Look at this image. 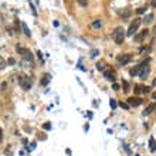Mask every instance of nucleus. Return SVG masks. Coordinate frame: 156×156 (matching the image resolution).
Masks as SVG:
<instances>
[{
  "label": "nucleus",
  "mask_w": 156,
  "mask_h": 156,
  "mask_svg": "<svg viewBox=\"0 0 156 156\" xmlns=\"http://www.w3.org/2000/svg\"><path fill=\"white\" fill-rule=\"evenodd\" d=\"M105 63L104 61H99V63H97V70H99V71H104L105 70Z\"/></svg>",
  "instance_id": "nucleus-16"
},
{
  "label": "nucleus",
  "mask_w": 156,
  "mask_h": 156,
  "mask_svg": "<svg viewBox=\"0 0 156 156\" xmlns=\"http://www.w3.org/2000/svg\"><path fill=\"white\" fill-rule=\"evenodd\" d=\"M135 94H140V92H143V85H135Z\"/></svg>",
  "instance_id": "nucleus-17"
},
{
  "label": "nucleus",
  "mask_w": 156,
  "mask_h": 156,
  "mask_svg": "<svg viewBox=\"0 0 156 156\" xmlns=\"http://www.w3.org/2000/svg\"><path fill=\"white\" fill-rule=\"evenodd\" d=\"M112 38L115 40L116 44H122L123 43V38H125V30L122 27H116L112 33Z\"/></svg>",
  "instance_id": "nucleus-1"
},
{
  "label": "nucleus",
  "mask_w": 156,
  "mask_h": 156,
  "mask_svg": "<svg viewBox=\"0 0 156 156\" xmlns=\"http://www.w3.org/2000/svg\"><path fill=\"white\" fill-rule=\"evenodd\" d=\"M1 140H3V132H1V128H0V143H1Z\"/></svg>",
  "instance_id": "nucleus-28"
},
{
  "label": "nucleus",
  "mask_w": 156,
  "mask_h": 156,
  "mask_svg": "<svg viewBox=\"0 0 156 156\" xmlns=\"http://www.w3.org/2000/svg\"><path fill=\"white\" fill-rule=\"evenodd\" d=\"M50 80H51V75L50 74H44V77L41 78V85H47L50 82Z\"/></svg>",
  "instance_id": "nucleus-11"
},
{
  "label": "nucleus",
  "mask_w": 156,
  "mask_h": 156,
  "mask_svg": "<svg viewBox=\"0 0 156 156\" xmlns=\"http://www.w3.org/2000/svg\"><path fill=\"white\" fill-rule=\"evenodd\" d=\"M140 21H142V20H139V19H135V20L131 23V26H129L128 33H126V34H128V36H133V34L136 33V30H138V27H139Z\"/></svg>",
  "instance_id": "nucleus-5"
},
{
  "label": "nucleus",
  "mask_w": 156,
  "mask_h": 156,
  "mask_svg": "<svg viewBox=\"0 0 156 156\" xmlns=\"http://www.w3.org/2000/svg\"><path fill=\"white\" fill-rule=\"evenodd\" d=\"M153 85H156V80H155V81H153Z\"/></svg>",
  "instance_id": "nucleus-32"
},
{
  "label": "nucleus",
  "mask_w": 156,
  "mask_h": 156,
  "mask_svg": "<svg viewBox=\"0 0 156 156\" xmlns=\"http://www.w3.org/2000/svg\"><path fill=\"white\" fill-rule=\"evenodd\" d=\"M123 148H125V150H126V152H128V153H131V149L128 148V146H126V145H123Z\"/></svg>",
  "instance_id": "nucleus-27"
},
{
  "label": "nucleus",
  "mask_w": 156,
  "mask_h": 156,
  "mask_svg": "<svg viewBox=\"0 0 156 156\" xmlns=\"http://www.w3.org/2000/svg\"><path fill=\"white\" fill-rule=\"evenodd\" d=\"M16 51L21 56V57L27 60V61H33V54H31V51L28 48H24V47H20V46H17L16 47Z\"/></svg>",
  "instance_id": "nucleus-3"
},
{
  "label": "nucleus",
  "mask_w": 156,
  "mask_h": 156,
  "mask_svg": "<svg viewBox=\"0 0 156 156\" xmlns=\"http://www.w3.org/2000/svg\"><path fill=\"white\" fill-rule=\"evenodd\" d=\"M109 105H111V108H112V109H115V108L118 107V104H116V101H115V99H111Z\"/></svg>",
  "instance_id": "nucleus-18"
},
{
  "label": "nucleus",
  "mask_w": 156,
  "mask_h": 156,
  "mask_svg": "<svg viewBox=\"0 0 156 156\" xmlns=\"http://www.w3.org/2000/svg\"><path fill=\"white\" fill-rule=\"evenodd\" d=\"M155 108H156L155 104H150V105H149V107H146V109L143 111V115H149V114H150V112L155 109Z\"/></svg>",
  "instance_id": "nucleus-13"
},
{
  "label": "nucleus",
  "mask_w": 156,
  "mask_h": 156,
  "mask_svg": "<svg viewBox=\"0 0 156 156\" xmlns=\"http://www.w3.org/2000/svg\"><path fill=\"white\" fill-rule=\"evenodd\" d=\"M34 148H36V143H31V145H30V148H28V149H30V150H33Z\"/></svg>",
  "instance_id": "nucleus-29"
},
{
  "label": "nucleus",
  "mask_w": 156,
  "mask_h": 156,
  "mask_svg": "<svg viewBox=\"0 0 156 156\" xmlns=\"http://www.w3.org/2000/svg\"><path fill=\"white\" fill-rule=\"evenodd\" d=\"M152 98H153V99L156 101V92H153V94H152Z\"/></svg>",
  "instance_id": "nucleus-31"
},
{
  "label": "nucleus",
  "mask_w": 156,
  "mask_h": 156,
  "mask_svg": "<svg viewBox=\"0 0 156 156\" xmlns=\"http://www.w3.org/2000/svg\"><path fill=\"white\" fill-rule=\"evenodd\" d=\"M138 74L140 78H146L149 74V58H146V61H143L140 66H138Z\"/></svg>",
  "instance_id": "nucleus-2"
},
{
  "label": "nucleus",
  "mask_w": 156,
  "mask_h": 156,
  "mask_svg": "<svg viewBox=\"0 0 156 156\" xmlns=\"http://www.w3.org/2000/svg\"><path fill=\"white\" fill-rule=\"evenodd\" d=\"M148 30H146V28H145V30H142V31H140V34H138V36H135V37H133V40L136 41V43H140V41L143 40V38H145V37H146V36H148Z\"/></svg>",
  "instance_id": "nucleus-9"
},
{
  "label": "nucleus",
  "mask_w": 156,
  "mask_h": 156,
  "mask_svg": "<svg viewBox=\"0 0 156 156\" xmlns=\"http://www.w3.org/2000/svg\"><path fill=\"white\" fill-rule=\"evenodd\" d=\"M149 149H150L152 152H155V150H156V142H155L153 138H150V139H149Z\"/></svg>",
  "instance_id": "nucleus-14"
},
{
  "label": "nucleus",
  "mask_w": 156,
  "mask_h": 156,
  "mask_svg": "<svg viewBox=\"0 0 156 156\" xmlns=\"http://www.w3.org/2000/svg\"><path fill=\"white\" fill-rule=\"evenodd\" d=\"M21 27H23V31H24L26 36L27 37H31V33H30V30H28V27H27V24H26L24 21H21Z\"/></svg>",
  "instance_id": "nucleus-12"
},
{
  "label": "nucleus",
  "mask_w": 156,
  "mask_h": 156,
  "mask_svg": "<svg viewBox=\"0 0 156 156\" xmlns=\"http://www.w3.org/2000/svg\"><path fill=\"white\" fill-rule=\"evenodd\" d=\"M123 87H125V90H123L125 92H128V91H129V87H128V82H126V81H123Z\"/></svg>",
  "instance_id": "nucleus-24"
},
{
  "label": "nucleus",
  "mask_w": 156,
  "mask_h": 156,
  "mask_svg": "<svg viewBox=\"0 0 156 156\" xmlns=\"http://www.w3.org/2000/svg\"><path fill=\"white\" fill-rule=\"evenodd\" d=\"M145 11H146V6H145V7H139L138 10H136V13H138V14H143Z\"/></svg>",
  "instance_id": "nucleus-19"
},
{
  "label": "nucleus",
  "mask_w": 156,
  "mask_h": 156,
  "mask_svg": "<svg viewBox=\"0 0 156 156\" xmlns=\"http://www.w3.org/2000/svg\"><path fill=\"white\" fill-rule=\"evenodd\" d=\"M143 104V99L139 98V97H131L128 98V105L129 107H139Z\"/></svg>",
  "instance_id": "nucleus-6"
},
{
  "label": "nucleus",
  "mask_w": 156,
  "mask_h": 156,
  "mask_svg": "<svg viewBox=\"0 0 156 156\" xmlns=\"http://www.w3.org/2000/svg\"><path fill=\"white\" fill-rule=\"evenodd\" d=\"M92 27H94V28H101V27H102L101 20H94V21H92Z\"/></svg>",
  "instance_id": "nucleus-15"
},
{
  "label": "nucleus",
  "mask_w": 156,
  "mask_h": 156,
  "mask_svg": "<svg viewBox=\"0 0 156 156\" xmlns=\"http://www.w3.org/2000/svg\"><path fill=\"white\" fill-rule=\"evenodd\" d=\"M131 60H132V56H131V54H123V56H119V57L116 58L118 64H121V66H125V64L131 63Z\"/></svg>",
  "instance_id": "nucleus-7"
},
{
  "label": "nucleus",
  "mask_w": 156,
  "mask_h": 156,
  "mask_svg": "<svg viewBox=\"0 0 156 156\" xmlns=\"http://www.w3.org/2000/svg\"><path fill=\"white\" fill-rule=\"evenodd\" d=\"M4 64H6V63H4V60L0 57V70H3V68H4Z\"/></svg>",
  "instance_id": "nucleus-22"
},
{
  "label": "nucleus",
  "mask_w": 156,
  "mask_h": 156,
  "mask_svg": "<svg viewBox=\"0 0 156 156\" xmlns=\"http://www.w3.org/2000/svg\"><path fill=\"white\" fill-rule=\"evenodd\" d=\"M119 105H121L122 108H125V109H128V108H129V105H128V104H125V102H121Z\"/></svg>",
  "instance_id": "nucleus-26"
},
{
  "label": "nucleus",
  "mask_w": 156,
  "mask_h": 156,
  "mask_svg": "<svg viewBox=\"0 0 156 156\" xmlns=\"http://www.w3.org/2000/svg\"><path fill=\"white\" fill-rule=\"evenodd\" d=\"M104 75H105V78L109 80V81H115V71L114 70H107V71H104Z\"/></svg>",
  "instance_id": "nucleus-8"
},
{
  "label": "nucleus",
  "mask_w": 156,
  "mask_h": 156,
  "mask_svg": "<svg viewBox=\"0 0 156 156\" xmlns=\"http://www.w3.org/2000/svg\"><path fill=\"white\" fill-rule=\"evenodd\" d=\"M129 74H131L132 77H133V75H136V74H138V67H135L133 70H131V71H129Z\"/></svg>",
  "instance_id": "nucleus-20"
},
{
  "label": "nucleus",
  "mask_w": 156,
  "mask_h": 156,
  "mask_svg": "<svg viewBox=\"0 0 156 156\" xmlns=\"http://www.w3.org/2000/svg\"><path fill=\"white\" fill-rule=\"evenodd\" d=\"M153 19H155V16H153V14H146V16H145V19L142 20V23H145V24H150V23L153 21Z\"/></svg>",
  "instance_id": "nucleus-10"
},
{
  "label": "nucleus",
  "mask_w": 156,
  "mask_h": 156,
  "mask_svg": "<svg viewBox=\"0 0 156 156\" xmlns=\"http://www.w3.org/2000/svg\"><path fill=\"white\" fill-rule=\"evenodd\" d=\"M44 129H47V131H50V129H51V125H50V122L44 123Z\"/></svg>",
  "instance_id": "nucleus-25"
},
{
  "label": "nucleus",
  "mask_w": 156,
  "mask_h": 156,
  "mask_svg": "<svg viewBox=\"0 0 156 156\" xmlns=\"http://www.w3.org/2000/svg\"><path fill=\"white\" fill-rule=\"evenodd\" d=\"M98 54H99L98 50H92V51H91V57H97Z\"/></svg>",
  "instance_id": "nucleus-21"
},
{
  "label": "nucleus",
  "mask_w": 156,
  "mask_h": 156,
  "mask_svg": "<svg viewBox=\"0 0 156 156\" xmlns=\"http://www.w3.org/2000/svg\"><path fill=\"white\" fill-rule=\"evenodd\" d=\"M78 3H80L81 6H87V4H88V1H87V0H78Z\"/></svg>",
  "instance_id": "nucleus-23"
},
{
  "label": "nucleus",
  "mask_w": 156,
  "mask_h": 156,
  "mask_svg": "<svg viewBox=\"0 0 156 156\" xmlns=\"http://www.w3.org/2000/svg\"><path fill=\"white\" fill-rule=\"evenodd\" d=\"M19 82H20V85L24 90H30L31 88V84H33V80L28 78V77H26V75H20L19 77Z\"/></svg>",
  "instance_id": "nucleus-4"
},
{
  "label": "nucleus",
  "mask_w": 156,
  "mask_h": 156,
  "mask_svg": "<svg viewBox=\"0 0 156 156\" xmlns=\"http://www.w3.org/2000/svg\"><path fill=\"white\" fill-rule=\"evenodd\" d=\"M152 6H153V7H156V0H152Z\"/></svg>",
  "instance_id": "nucleus-30"
}]
</instances>
